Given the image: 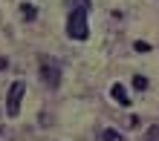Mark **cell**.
<instances>
[{
  "label": "cell",
  "mask_w": 159,
  "mask_h": 141,
  "mask_svg": "<svg viewBox=\"0 0 159 141\" xmlns=\"http://www.w3.org/2000/svg\"><path fill=\"white\" fill-rule=\"evenodd\" d=\"M67 35L72 41H87L90 35V26H87V17H90V9L93 3L90 0H67Z\"/></svg>",
  "instance_id": "6da1fadb"
},
{
  "label": "cell",
  "mask_w": 159,
  "mask_h": 141,
  "mask_svg": "<svg viewBox=\"0 0 159 141\" xmlns=\"http://www.w3.org/2000/svg\"><path fill=\"white\" fill-rule=\"evenodd\" d=\"M23 92H26V83H23V81H15L12 87H9V95H6V115H9V118H17Z\"/></svg>",
  "instance_id": "7a4b0ae2"
},
{
  "label": "cell",
  "mask_w": 159,
  "mask_h": 141,
  "mask_svg": "<svg viewBox=\"0 0 159 141\" xmlns=\"http://www.w3.org/2000/svg\"><path fill=\"white\" fill-rule=\"evenodd\" d=\"M38 72H41V78H43L46 87H52V89H55V87L61 83V69H58V63H52L49 58H41Z\"/></svg>",
  "instance_id": "3957f363"
},
{
  "label": "cell",
  "mask_w": 159,
  "mask_h": 141,
  "mask_svg": "<svg viewBox=\"0 0 159 141\" xmlns=\"http://www.w3.org/2000/svg\"><path fill=\"white\" fill-rule=\"evenodd\" d=\"M110 92H113V98L119 101L121 107H127V104H130V98H127V92H125V87H121V83H113V87H110Z\"/></svg>",
  "instance_id": "277c9868"
},
{
  "label": "cell",
  "mask_w": 159,
  "mask_h": 141,
  "mask_svg": "<svg viewBox=\"0 0 159 141\" xmlns=\"http://www.w3.org/2000/svg\"><path fill=\"white\" fill-rule=\"evenodd\" d=\"M20 9H23V17H26V20H35V15H38V12H35V6H32V3H23Z\"/></svg>",
  "instance_id": "5b68a950"
},
{
  "label": "cell",
  "mask_w": 159,
  "mask_h": 141,
  "mask_svg": "<svg viewBox=\"0 0 159 141\" xmlns=\"http://www.w3.org/2000/svg\"><path fill=\"white\" fill-rule=\"evenodd\" d=\"M101 141H119V133L116 130H104V133H101Z\"/></svg>",
  "instance_id": "8992f818"
},
{
  "label": "cell",
  "mask_w": 159,
  "mask_h": 141,
  "mask_svg": "<svg viewBox=\"0 0 159 141\" xmlns=\"http://www.w3.org/2000/svg\"><path fill=\"white\" fill-rule=\"evenodd\" d=\"M133 87H136V89H148V78L136 75V78H133Z\"/></svg>",
  "instance_id": "52a82bcc"
},
{
  "label": "cell",
  "mask_w": 159,
  "mask_h": 141,
  "mask_svg": "<svg viewBox=\"0 0 159 141\" xmlns=\"http://www.w3.org/2000/svg\"><path fill=\"white\" fill-rule=\"evenodd\" d=\"M145 141H159V127H151V130H148Z\"/></svg>",
  "instance_id": "ba28073f"
}]
</instances>
